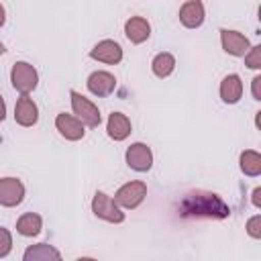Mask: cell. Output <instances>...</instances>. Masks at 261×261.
Masks as SVG:
<instances>
[{"label": "cell", "instance_id": "16", "mask_svg": "<svg viewBox=\"0 0 261 261\" xmlns=\"http://www.w3.org/2000/svg\"><path fill=\"white\" fill-rule=\"evenodd\" d=\"M106 133L114 141H124L130 135V120L122 112H112L106 122Z\"/></svg>", "mask_w": 261, "mask_h": 261}, {"label": "cell", "instance_id": "14", "mask_svg": "<svg viewBox=\"0 0 261 261\" xmlns=\"http://www.w3.org/2000/svg\"><path fill=\"white\" fill-rule=\"evenodd\" d=\"M124 35H126V39H128L130 43L139 45V43H143V41L149 39V35H151V24H149L147 18H143V16H130V18L126 20V24H124Z\"/></svg>", "mask_w": 261, "mask_h": 261}, {"label": "cell", "instance_id": "3", "mask_svg": "<svg viewBox=\"0 0 261 261\" xmlns=\"http://www.w3.org/2000/svg\"><path fill=\"white\" fill-rule=\"evenodd\" d=\"M10 82H12V88L20 92V96H29L39 84V73L31 63L16 61L10 71Z\"/></svg>", "mask_w": 261, "mask_h": 261}, {"label": "cell", "instance_id": "7", "mask_svg": "<svg viewBox=\"0 0 261 261\" xmlns=\"http://www.w3.org/2000/svg\"><path fill=\"white\" fill-rule=\"evenodd\" d=\"M220 43H222V49L234 57H245L247 51L251 49L249 39L243 33L230 31V29H220Z\"/></svg>", "mask_w": 261, "mask_h": 261}, {"label": "cell", "instance_id": "6", "mask_svg": "<svg viewBox=\"0 0 261 261\" xmlns=\"http://www.w3.org/2000/svg\"><path fill=\"white\" fill-rule=\"evenodd\" d=\"M126 165L135 171H149L153 165V153L145 143H133L126 149Z\"/></svg>", "mask_w": 261, "mask_h": 261}, {"label": "cell", "instance_id": "12", "mask_svg": "<svg viewBox=\"0 0 261 261\" xmlns=\"http://www.w3.org/2000/svg\"><path fill=\"white\" fill-rule=\"evenodd\" d=\"M14 120L20 126H33L39 120V108L31 96H20L14 104Z\"/></svg>", "mask_w": 261, "mask_h": 261}, {"label": "cell", "instance_id": "4", "mask_svg": "<svg viewBox=\"0 0 261 261\" xmlns=\"http://www.w3.org/2000/svg\"><path fill=\"white\" fill-rule=\"evenodd\" d=\"M92 212L106 220V222H114V224H120L124 220V212L120 210V206L114 202V198H110L108 194L104 192H96L94 194V200H92Z\"/></svg>", "mask_w": 261, "mask_h": 261}, {"label": "cell", "instance_id": "25", "mask_svg": "<svg viewBox=\"0 0 261 261\" xmlns=\"http://www.w3.org/2000/svg\"><path fill=\"white\" fill-rule=\"evenodd\" d=\"M253 206L255 208H261V188H255L253 190Z\"/></svg>", "mask_w": 261, "mask_h": 261}, {"label": "cell", "instance_id": "20", "mask_svg": "<svg viewBox=\"0 0 261 261\" xmlns=\"http://www.w3.org/2000/svg\"><path fill=\"white\" fill-rule=\"evenodd\" d=\"M151 69H153V73L157 77H167L175 69V57L171 53H167V51L157 53L153 57V61H151Z\"/></svg>", "mask_w": 261, "mask_h": 261}, {"label": "cell", "instance_id": "15", "mask_svg": "<svg viewBox=\"0 0 261 261\" xmlns=\"http://www.w3.org/2000/svg\"><path fill=\"white\" fill-rule=\"evenodd\" d=\"M243 96V82L237 73H228L220 82V98L226 104H237Z\"/></svg>", "mask_w": 261, "mask_h": 261}, {"label": "cell", "instance_id": "23", "mask_svg": "<svg viewBox=\"0 0 261 261\" xmlns=\"http://www.w3.org/2000/svg\"><path fill=\"white\" fill-rule=\"evenodd\" d=\"M247 232L253 239H261V216L259 214H255L253 218L247 220Z\"/></svg>", "mask_w": 261, "mask_h": 261}, {"label": "cell", "instance_id": "17", "mask_svg": "<svg viewBox=\"0 0 261 261\" xmlns=\"http://www.w3.org/2000/svg\"><path fill=\"white\" fill-rule=\"evenodd\" d=\"M22 261H63L59 251L47 243H37L24 249Z\"/></svg>", "mask_w": 261, "mask_h": 261}, {"label": "cell", "instance_id": "1", "mask_svg": "<svg viewBox=\"0 0 261 261\" xmlns=\"http://www.w3.org/2000/svg\"><path fill=\"white\" fill-rule=\"evenodd\" d=\"M184 216H206V218H226L230 208L222 202L220 196L212 192H192L181 202Z\"/></svg>", "mask_w": 261, "mask_h": 261}, {"label": "cell", "instance_id": "9", "mask_svg": "<svg viewBox=\"0 0 261 261\" xmlns=\"http://www.w3.org/2000/svg\"><path fill=\"white\" fill-rule=\"evenodd\" d=\"M90 57L96 61L108 63V65H116L122 59V47L112 39H104L94 45V49L90 51Z\"/></svg>", "mask_w": 261, "mask_h": 261}, {"label": "cell", "instance_id": "18", "mask_svg": "<svg viewBox=\"0 0 261 261\" xmlns=\"http://www.w3.org/2000/svg\"><path fill=\"white\" fill-rule=\"evenodd\" d=\"M43 228V218L35 212H27L16 220V230L22 237H37Z\"/></svg>", "mask_w": 261, "mask_h": 261}, {"label": "cell", "instance_id": "19", "mask_svg": "<svg viewBox=\"0 0 261 261\" xmlns=\"http://www.w3.org/2000/svg\"><path fill=\"white\" fill-rule=\"evenodd\" d=\"M239 163H241V171L245 175H249V177H257L261 173V155L257 151H253V149L243 151Z\"/></svg>", "mask_w": 261, "mask_h": 261}, {"label": "cell", "instance_id": "13", "mask_svg": "<svg viewBox=\"0 0 261 261\" xmlns=\"http://www.w3.org/2000/svg\"><path fill=\"white\" fill-rule=\"evenodd\" d=\"M179 22L186 29H198L204 22V4L200 0H188L179 8Z\"/></svg>", "mask_w": 261, "mask_h": 261}, {"label": "cell", "instance_id": "21", "mask_svg": "<svg viewBox=\"0 0 261 261\" xmlns=\"http://www.w3.org/2000/svg\"><path fill=\"white\" fill-rule=\"evenodd\" d=\"M245 65L251 69H261V45H255L245 55Z\"/></svg>", "mask_w": 261, "mask_h": 261}, {"label": "cell", "instance_id": "11", "mask_svg": "<svg viewBox=\"0 0 261 261\" xmlns=\"http://www.w3.org/2000/svg\"><path fill=\"white\" fill-rule=\"evenodd\" d=\"M55 128H57L59 135H61L63 139H67V141H80V139L86 135L84 124H82L75 116L65 114V112H59V114L55 116Z\"/></svg>", "mask_w": 261, "mask_h": 261}, {"label": "cell", "instance_id": "5", "mask_svg": "<svg viewBox=\"0 0 261 261\" xmlns=\"http://www.w3.org/2000/svg\"><path fill=\"white\" fill-rule=\"evenodd\" d=\"M145 196H147V184L137 179V181H128V184L120 186L114 194V202L122 208L133 210L145 200Z\"/></svg>", "mask_w": 261, "mask_h": 261}, {"label": "cell", "instance_id": "27", "mask_svg": "<svg viewBox=\"0 0 261 261\" xmlns=\"http://www.w3.org/2000/svg\"><path fill=\"white\" fill-rule=\"evenodd\" d=\"M4 20H6V10H4V6L0 4V27L4 24Z\"/></svg>", "mask_w": 261, "mask_h": 261}, {"label": "cell", "instance_id": "10", "mask_svg": "<svg viewBox=\"0 0 261 261\" xmlns=\"http://www.w3.org/2000/svg\"><path fill=\"white\" fill-rule=\"evenodd\" d=\"M88 90L94 94V96H110L116 88V77L110 73V71H104V69H98V71H92L88 82H86Z\"/></svg>", "mask_w": 261, "mask_h": 261}, {"label": "cell", "instance_id": "22", "mask_svg": "<svg viewBox=\"0 0 261 261\" xmlns=\"http://www.w3.org/2000/svg\"><path fill=\"white\" fill-rule=\"evenodd\" d=\"M12 251V234L8 228L0 226V257H6Z\"/></svg>", "mask_w": 261, "mask_h": 261}, {"label": "cell", "instance_id": "8", "mask_svg": "<svg viewBox=\"0 0 261 261\" xmlns=\"http://www.w3.org/2000/svg\"><path fill=\"white\" fill-rule=\"evenodd\" d=\"M24 198V186L16 177H2L0 179V206L12 208L18 206Z\"/></svg>", "mask_w": 261, "mask_h": 261}, {"label": "cell", "instance_id": "2", "mask_svg": "<svg viewBox=\"0 0 261 261\" xmlns=\"http://www.w3.org/2000/svg\"><path fill=\"white\" fill-rule=\"evenodd\" d=\"M69 96H71V108H73L75 118H77L84 126H90V128L100 126L102 114H100L98 106H96L92 100H88L86 96H82L80 92H75V90H71Z\"/></svg>", "mask_w": 261, "mask_h": 261}, {"label": "cell", "instance_id": "24", "mask_svg": "<svg viewBox=\"0 0 261 261\" xmlns=\"http://www.w3.org/2000/svg\"><path fill=\"white\" fill-rule=\"evenodd\" d=\"M251 92H253V98H255V100H261V75H255V77H253V88H251Z\"/></svg>", "mask_w": 261, "mask_h": 261}, {"label": "cell", "instance_id": "26", "mask_svg": "<svg viewBox=\"0 0 261 261\" xmlns=\"http://www.w3.org/2000/svg\"><path fill=\"white\" fill-rule=\"evenodd\" d=\"M6 118V104H4V98L0 96V120Z\"/></svg>", "mask_w": 261, "mask_h": 261}, {"label": "cell", "instance_id": "29", "mask_svg": "<svg viewBox=\"0 0 261 261\" xmlns=\"http://www.w3.org/2000/svg\"><path fill=\"white\" fill-rule=\"evenodd\" d=\"M4 51H6V49H4V45H2V43H0V55H2V53H4Z\"/></svg>", "mask_w": 261, "mask_h": 261}, {"label": "cell", "instance_id": "28", "mask_svg": "<svg viewBox=\"0 0 261 261\" xmlns=\"http://www.w3.org/2000/svg\"><path fill=\"white\" fill-rule=\"evenodd\" d=\"M75 261H96V259H92V257H80V259H75Z\"/></svg>", "mask_w": 261, "mask_h": 261}]
</instances>
